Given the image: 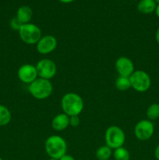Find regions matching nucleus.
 Listing matches in <instances>:
<instances>
[{
    "label": "nucleus",
    "mask_w": 159,
    "mask_h": 160,
    "mask_svg": "<svg viewBox=\"0 0 159 160\" xmlns=\"http://www.w3.org/2000/svg\"><path fill=\"white\" fill-rule=\"evenodd\" d=\"M37 76L40 78L51 80L54 78L57 72V67L53 60L50 59H41L35 66Z\"/></svg>",
    "instance_id": "7"
},
{
    "label": "nucleus",
    "mask_w": 159,
    "mask_h": 160,
    "mask_svg": "<svg viewBox=\"0 0 159 160\" xmlns=\"http://www.w3.org/2000/svg\"><path fill=\"white\" fill-rule=\"evenodd\" d=\"M155 14L156 16H157V17L159 18V5H157V6H156V9H155Z\"/></svg>",
    "instance_id": "25"
},
{
    "label": "nucleus",
    "mask_w": 159,
    "mask_h": 160,
    "mask_svg": "<svg viewBox=\"0 0 159 160\" xmlns=\"http://www.w3.org/2000/svg\"><path fill=\"white\" fill-rule=\"evenodd\" d=\"M115 86L118 90L121 91V92L127 91L128 89L131 88V84L129 78H128V77L119 76L116 80H115Z\"/></svg>",
    "instance_id": "17"
},
{
    "label": "nucleus",
    "mask_w": 159,
    "mask_h": 160,
    "mask_svg": "<svg viewBox=\"0 0 159 160\" xmlns=\"http://www.w3.org/2000/svg\"><path fill=\"white\" fill-rule=\"evenodd\" d=\"M155 39H156V42H157V43L159 45V27H158V28L157 29V31H156Z\"/></svg>",
    "instance_id": "24"
},
{
    "label": "nucleus",
    "mask_w": 159,
    "mask_h": 160,
    "mask_svg": "<svg viewBox=\"0 0 159 160\" xmlns=\"http://www.w3.org/2000/svg\"><path fill=\"white\" fill-rule=\"evenodd\" d=\"M48 160H58V159H48Z\"/></svg>",
    "instance_id": "28"
},
{
    "label": "nucleus",
    "mask_w": 159,
    "mask_h": 160,
    "mask_svg": "<svg viewBox=\"0 0 159 160\" xmlns=\"http://www.w3.org/2000/svg\"><path fill=\"white\" fill-rule=\"evenodd\" d=\"M80 123V120L79 118V116H73L70 117V126L73 128H76Z\"/></svg>",
    "instance_id": "21"
},
{
    "label": "nucleus",
    "mask_w": 159,
    "mask_h": 160,
    "mask_svg": "<svg viewBox=\"0 0 159 160\" xmlns=\"http://www.w3.org/2000/svg\"><path fill=\"white\" fill-rule=\"evenodd\" d=\"M112 155V148H110L106 145L99 147L95 152V156L98 160H108Z\"/></svg>",
    "instance_id": "16"
},
{
    "label": "nucleus",
    "mask_w": 159,
    "mask_h": 160,
    "mask_svg": "<svg viewBox=\"0 0 159 160\" xmlns=\"http://www.w3.org/2000/svg\"><path fill=\"white\" fill-rule=\"evenodd\" d=\"M154 155L155 159L157 160H159V145H157V147L155 148V149H154Z\"/></svg>",
    "instance_id": "23"
},
{
    "label": "nucleus",
    "mask_w": 159,
    "mask_h": 160,
    "mask_svg": "<svg viewBox=\"0 0 159 160\" xmlns=\"http://www.w3.org/2000/svg\"><path fill=\"white\" fill-rule=\"evenodd\" d=\"M113 157L115 160H129L130 154H129V152L123 146L114 149Z\"/></svg>",
    "instance_id": "19"
},
{
    "label": "nucleus",
    "mask_w": 159,
    "mask_h": 160,
    "mask_svg": "<svg viewBox=\"0 0 159 160\" xmlns=\"http://www.w3.org/2000/svg\"><path fill=\"white\" fill-rule=\"evenodd\" d=\"M0 160H3V159H2V158H1V157H0Z\"/></svg>",
    "instance_id": "29"
},
{
    "label": "nucleus",
    "mask_w": 159,
    "mask_h": 160,
    "mask_svg": "<svg viewBox=\"0 0 159 160\" xmlns=\"http://www.w3.org/2000/svg\"><path fill=\"white\" fill-rule=\"evenodd\" d=\"M59 2H61L62 3H71L73 2L74 0H59Z\"/></svg>",
    "instance_id": "26"
},
{
    "label": "nucleus",
    "mask_w": 159,
    "mask_h": 160,
    "mask_svg": "<svg viewBox=\"0 0 159 160\" xmlns=\"http://www.w3.org/2000/svg\"><path fill=\"white\" fill-rule=\"evenodd\" d=\"M157 4L154 0H140L137 4V9L143 14H151L155 11Z\"/></svg>",
    "instance_id": "14"
},
{
    "label": "nucleus",
    "mask_w": 159,
    "mask_h": 160,
    "mask_svg": "<svg viewBox=\"0 0 159 160\" xmlns=\"http://www.w3.org/2000/svg\"><path fill=\"white\" fill-rule=\"evenodd\" d=\"M154 133V125L149 120H141L135 125L134 134L138 140L144 142L152 138Z\"/></svg>",
    "instance_id": "8"
},
{
    "label": "nucleus",
    "mask_w": 159,
    "mask_h": 160,
    "mask_svg": "<svg viewBox=\"0 0 159 160\" xmlns=\"http://www.w3.org/2000/svg\"><path fill=\"white\" fill-rule=\"evenodd\" d=\"M61 107L62 112L69 117L79 116L84 109V100L78 94L68 92L61 99Z\"/></svg>",
    "instance_id": "1"
},
{
    "label": "nucleus",
    "mask_w": 159,
    "mask_h": 160,
    "mask_svg": "<svg viewBox=\"0 0 159 160\" xmlns=\"http://www.w3.org/2000/svg\"><path fill=\"white\" fill-rule=\"evenodd\" d=\"M17 77L21 82L30 84L35 81L37 76L35 66L32 64H23L17 70Z\"/></svg>",
    "instance_id": "10"
},
{
    "label": "nucleus",
    "mask_w": 159,
    "mask_h": 160,
    "mask_svg": "<svg viewBox=\"0 0 159 160\" xmlns=\"http://www.w3.org/2000/svg\"><path fill=\"white\" fill-rule=\"evenodd\" d=\"M131 88L138 92H145L151 88V79L144 70H135L129 77Z\"/></svg>",
    "instance_id": "6"
},
{
    "label": "nucleus",
    "mask_w": 159,
    "mask_h": 160,
    "mask_svg": "<svg viewBox=\"0 0 159 160\" xmlns=\"http://www.w3.org/2000/svg\"><path fill=\"white\" fill-rule=\"evenodd\" d=\"M9 26L12 28L13 31H19V30L20 29L22 26V23L17 17H13L12 19H11L10 22H9Z\"/></svg>",
    "instance_id": "20"
},
{
    "label": "nucleus",
    "mask_w": 159,
    "mask_h": 160,
    "mask_svg": "<svg viewBox=\"0 0 159 160\" xmlns=\"http://www.w3.org/2000/svg\"><path fill=\"white\" fill-rule=\"evenodd\" d=\"M115 67L119 76L129 78L131 74L135 71L132 61L126 56H121L118 58L115 61Z\"/></svg>",
    "instance_id": "11"
},
{
    "label": "nucleus",
    "mask_w": 159,
    "mask_h": 160,
    "mask_svg": "<svg viewBox=\"0 0 159 160\" xmlns=\"http://www.w3.org/2000/svg\"><path fill=\"white\" fill-rule=\"evenodd\" d=\"M154 2L156 3L157 5H159V0H154Z\"/></svg>",
    "instance_id": "27"
},
{
    "label": "nucleus",
    "mask_w": 159,
    "mask_h": 160,
    "mask_svg": "<svg viewBox=\"0 0 159 160\" xmlns=\"http://www.w3.org/2000/svg\"><path fill=\"white\" fill-rule=\"evenodd\" d=\"M45 149L50 159L59 160L66 154L67 143L65 139L59 135H51L45 142Z\"/></svg>",
    "instance_id": "2"
},
{
    "label": "nucleus",
    "mask_w": 159,
    "mask_h": 160,
    "mask_svg": "<svg viewBox=\"0 0 159 160\" xmlns=\"http://www.w3.org/2000/svg\"><path fill=\"white\" fill-rule=\"evenodd\" d=\"M51 128L56 131H62L70 126V117L64 112L59 113L53 117L51 120Z\"/></svg>",
    "instance_id": "12"
},
{
    "label": "nucleus",
    "mask_w": 159,
    "mask_h": 160,
    "mask_svg": "<svg viewBox=\"0 0 159 160\" xmlns=\"http://www.w3.org/2000/svg\"><path fill=\"white\" fill-rule=\"evenodd\" d=\"M59 160H76V159H75V158L73 157V156H72L71 155H69L66 153V154L64 155V156H62V157H61Z\"/></svg>",
    "instance_id": "22"
},
{
    "label": "nucleus",
    "mask_w": 159,
    "mask_h": 160,
    "mask_svg": "<svg viewBox=\"0 0 159 160\" xmlns=\"http://www.w3.org/2000/svg\"><path fill=\"white\" fill-rule=\"evenodd\" d=\"M146 116L147 120L153 121L159 118V104L158 103H152L148 106L146 111Z\"/></svg>",
    "instance_id": "18"
},
{
    "label": "nucleus",
    "mask_w": 159,
    "mask_h": 160,
    "mask_svg": "<svg viewBox=\"0 0 159 160\" xmlns=\"http://www.w3.org/2000/svg\"><path fill=\"white\" fill-rule=\"evenodd\" d=\"M58 45L57 39L51 34L42 36L36 44L37 51L41 55H47L55 51Z\"/></svg>",
    "instance_id": "9"
},
{
    "label": "nucleus",
    "mask_w": 159,
    "mask_h": 160,
    "mask_svg": "<svg viewBox=\"0 0 159 160\" xmlns=\"http://www.w3.org/2000/svg\"><path fill=\"white\" fill-rule=\"evenodd\" d=\"M33 16V11L28 6H21L17 11V18L21 22L22 24L30 23Z\"/></svg>",
    "instance_id": "13"
},
{
    "label": "nucleus",
    "mask_w": 159,
    "mask_h": 160,
    "mask_svg": "<svg viewBox=\"0 0 159 160\" xmlns=\"http://www.w3.org/2000/svg\"><path fill=\"white\" fill-rule=\"evenodd\" d=\"M18 32L22 42L26 45H36L42 37L41 28L32 23L22 24Z\"/></svg>",
    "instance_id": "4"
},
{
    "label": "nucleus",
    "mask_w": 159,
    "mask_h": 160,
    "mask_svg": "<svg viewBox=\"0 0 159 160\" xmlns=\"http://www.w3.org/2000/svg\"><path fill=\"white\" fill-rule=\"evenodd\" d=\"M104 141L106 145L112 149L123 147L126 141V134L124 131L118 126H111L104 133Z\"/></svg>",
    "instance_id": "5"
},
{
    "label": "nucleus",
    "mask_w": 159,
    "mask_h": 160,
    "mask_svg": "<svg viewBox=\"0 0 159 160\" xmlns=\"http://www.w3.org/2000/svg\"><path fill=\"white\" fill-rule=\"evenodd\" d=\"M28 91L34 98L44 100L48 98L52 94L53 86L49 80L37 78L29 84Z\"/></svg>",
    "instance_id": "3"
},
{
    "label": "nucleus",
    "mask_w": 159,
    "mask_h": 160,
    "mask_svg": "<svg viewBox=\"0 0 159 160\" xmlns=\"http://www.w3.org/2000/svg\"><path fill=\"white\" fill-rule=\"evenodd\" d=\"M12 120V114L6 106L0 104V127L9 124Z\"/></svg>",
    "instance_id": "15"
}]
</instances>
